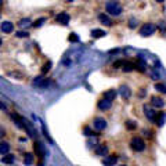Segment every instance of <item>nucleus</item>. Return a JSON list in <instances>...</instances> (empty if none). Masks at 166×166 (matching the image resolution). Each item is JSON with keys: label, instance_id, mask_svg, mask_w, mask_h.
<instances>
[{"label": "nucleus", "instance_id": "nucleus-19", "mask_svg": "<svg viewBox=\"0 0 166 166\" xmlns=\"http://www.w3.org/2000/svg\"><path fill=\"white\" fill-rule=\"evenodd\" d=\"M115 97H116V91H115V90H112V89H111V90H108V91H105V93H104V98L111 100V101H112V100L115 98Z\"/></svg>", "mask_w": 166, "mask_h": 166}, {"label": "nucleus", "instance_id": "nucleus-27", "mask_svg": "<svg viewBox=\"0 0 166 166\" xmlns=\"http://www.w3.org/2000/svg\"><path fill=\"white\" fill-rule=\"evenodd\" d=\"M126 127L129 130H134L136 129V122L134 121H127L126 122Z\"/></svg>", "mask_w": 166, "mask_h": 166}, {"label": "nucleus", "instance_id": "nucleus-3", "mask_svg": "<svg viewBox=\"0 0 166 166\" xmlns=\"http://www.w3.org/2000/svg\"><path fill=\"white\" fill-rule=\"evenodd\" d=\"M155 32H156V25L151 24V22L144 24L143 26L140 28V35L141 36H151V35H154Z\"/></svg>", "mask_w": 166, "mask_h": 166}, {"label": "nucleus", "instance_id": "nucleus-10", "mask_svg": "<svg viewBox=\"0 0 166 166\" xmlns=\"http://www.w3.org/2000/svg\"><path fill=\"white\" fill-rule=\"evenodd\" d=\"M151 105L154 108H162L165 105V101H163L160 97H151Z\"/></svg>", "mask_w": 166, "mask_h": 166}, {"label": "nucleus", "instance_id": "nucleus-17", "mask_svg": "<svg viewBox=\"0 0 166 166\" xmlns=\"http://www.w3.org/2000/svg\"><path fill=\"white\" fill-rule=\"evenodd\" d=\"M8 151H10V145H8V143H6V141L0 143V154H2V155H7Z\"/></svg>", "mask_w": 166, "mask_h": 166}, {"label": "nucleus", "instance_id": "nucleus-26", "mask_svg": "<svg viewBox=\"0 0 166 166\" xmlns=\"http://www.w3.org/2000/svg\"><path fill=\"white\" fill-rule=\"evenodd\" d=\"M50 68H51V61H47L43 65V68H42V72H43V73H47V72L50 71Z\"/></svg>", "mask_w": 166, "mask_h": 166}, {"label": "nucleus", "instance_id": "nucleus-24", "mask_svg": "<svg viewBox=\"0 0 166 166\" xmlns=\"http://www.w3.org/2000/svg\"><path fill=\"white\" fill-rule=\"evenodd\" d=\"M136 68H137L138 71L144 72V71H145V62H143V60H141V58H138V62L136 64Z\"/></svg>", "mask_w": 166, "mask_h": 166}, {"label": "nucleus", "instance_id": "nucleus-5", "mask_svg": "<svg viewBox=\"0 0 166 166\" xmlns=\"http://www.w3.org/2000/svg\"><path fill=\"white\" fill-rule=\"evenodd\" d=\"M69 19H71V17L66 13H58L57 15H55V21L60 22L61 25H66L69 22Z\"/></svg>", "mask_w": 166, "mask_h": 166}, {"label": "nucleus", "instance_id": "nucleus-15", "mask_svg": "<svg viewBox=\"0 0 166 166\" xmlns=\"http://www.w3.org/2000/svg\"><path fill=\"white\" fill-rule=\"evenodd\" d=\"M122 69H123L124 72H130V71H133V69H136V64L130 62V61H123V66H122Z\"/></svg>", "mask_w": 166, "mask_h": 166}, {"label": "nucleus", "instance_id": "nucleus-22", "mask_svg": "<svg viewBox=\"0 0 166 166\" xmlns=\"http://www.w3.org/2000/svg\"><path fill=\"white\" fill-rule=\"evenodd\" d=\"M18 25H19L21 28H26V26H30L32 24H30V19H29V18H22L21 21L18 22Z\"/></svg>", "mask_w": 166, "mask_h": 166}, {"label": "nucleus", "instance_id": "nucleus-1", "mask_svg": "<svg viewBox=\"0 0 166 166\" xmlns=\"http://www.w3.org/2000/svg\"><path fill=\"white\" fill-rule=\"evenodd\" d=\"M105 10L111 15H119L122 13V6L118 2H108L105 4Z\"/></svg>", "mask_w": 166, "mask_h": 166}, {"label": "nucleus", "instance_id": "nucleus-23", "mask_svg": "<svg viewBox=\"0 0 166 166\" xmlns=\"http://www.w3.org/2000/svg\"><path fill=\"white\" fill-rule=\"evenodd\" d=\"M2 162L3 163H10L11 165V163L14 162V156L13 155H4V156L2 158Z\"/></svg>", "mask_w": 166, "mask_h": 166}, {"label": "nucleus", "instance_id": "nucleus-4", "mask_svg": "<svg viewBox=\"0 0 166 166\" xmlns=\"http://www.w3.org/2000/svg\"><path fill=\"white\" fill-rule=\"evenodd\" d=\"M144 113H145V116L149 121L155 122V119H156V111H155L154 108L148 107V105H144Z\"/></svg>", "mask_w": 166, "mask_h": 166}, {"label": "nucleus", "instance_id": "nucleus-2", "mask_svg": "<svg viewBox=\"0 0 166 166\" xmlns=\"http://www.w3.org/2000/svg\"><path fill=\"white\" fill-rule=\"evenodd\" d=\"M130 147H132L133 151L141 152L145 149V143H144V140L140 137H133L132 141H130Z\"/></svg>", "mask_w": 166, "mask_h": 166}, {"label": "nucleus", "instance_id": "nucleus-29", "mask_svg": "<svg viewBox=\"0 0 166 166\" xmlns=\"http://www.w3.org/2000/svg\"><path fill=\"white\" fill-rule=\"evenodd\" d=\"M28 35H29V33L25 32V30H18V32H17V36H18V38H26Z\"/></svg>", "mask_w": 166, "mask_h": 166}, {"label": "nucleus", "instance_id": "nucleus-33", "mask_svg": "<svg viewBox=\"0 0 166 166\" xmlns=\"http://www.w3.org/2000/svg\"><path fill=\"white\" fill-rule=\"evenodd\" d=\"M122 166H126V165H122Z\"/></svg>", "mask_w": 166, "mask_h": 166}, {"label": "nucleus", "instance_id": "nucleus-28", "mask_svg": "<svg viewBox=\"0 0 166 166\" xmlns=\"http://www.w3.org/2000/svg\"><path fill=\"white\" fill-rule=\"evenodd\" d=\"M43 22H46V18H39L36 22H33V26L39 28V26H42V25H43Z\"/></svg>", "mask_w": 166, "mask_h": 166}, {"label": "nucleus", "instance_id": "nucleus-16", "mask_svg": "<svg viewBox=\"0 0 166 166\" xmlns=\"http://www.w3.org/2000/svg\"><path fill=\"white\" fill-rule=\"evenodd\" d=\"M33 148H35V154L38 155L39 158H43L44 152H43V148H42L40 143H35V144H33Z\"/></svg>", "mask_w": 166, "mask_h": 166}, {"label": "nucleus", "instance_id": "nucleus-11", "mask_svg": "<svg viewBox=\"0 0 166 166\" xmlns=\"http://www.w3.org/2000/svg\"><path fill=\"white\" fill-rule=\"evenodd\" d=\"M33 85L35 86H38V87H47L49 86V82H47L46 79H44L43 76H38L35 80H33Z\"/></svg>", "mask_w": 166, "mask_h": 166}, {"label": "nucleus", "instance_id": "nucleus-14", "mask_svg": "<svg viewBox=\"0 0 166 166\" xmlns=\"http://www.w3.org/2000/svg\"><path fill=\"white\" fill-rule=\"evenodd\" d=\"M96 154L100 155V156H105V155H108V147L105 145V144H100V145L97 147V149H96Z\"/></svg>", "mask_w": 166, "mask_h": 166}, {"label": "nucleus", "instance_id": "nucleus-7", "mask_svg": "<svg viewBox=\"0 0 166 166\" xmlns=\"http://www.w3.org/2000/svg\"><path fill=\"white\" fill-rule=\"evenodd\" d=\"M94 127H96V130H98V132H102V130L107 127V122H105V119L102 118H96L93 122Z\"/></svg>", "mask_w": 166, "mask_h": 166}, {"label": "nucleus", "instance_id": "nucleus-31", "mask_svg": "<svg viewBox=\"0 0 166 166\" xmlns=\"http://www.w3.org/2000/svg\"><path fill=\"white\" fill-rule=\"evenodd\" d=\"M83 132H85L86 136H93V132H91L90 127H85V129H83Z\"/></svg>", "mask_w": 166, "mask_h": 166}, {"label": "nucleus", "instance_id": "nucleus-8", "mask_svg": "<svg viewBox=\"0 0 166 166\" xmlns=\"http://www.w3.org/2000/svg\"><path fill=\"white\" fill-rule=\"evenodd\" d=\"M119 94L122 96V98L129 100L130 96H132V90H130L127 86H121V87H119Z\"/></svg>", "mask_w": 166, "mask_h": 166}, {"label": "nucleus", "instance_id": "nucleus-13", "mask_svg": "<svg viewBox=\"0 0 166 166\" xmlns=\"http://www.w3.org/2000/svg\"><path fill=\"white\" fill-rule=\"evenodd\" d=\"M98 21L101 22L102 25H105V26H111V24H112L111 18L107 15V14H100V15H98Z\"/></svg>", "mask_w": 166, "mask_h": 166}, {"label": "nucleus", "instance_id": "nucleus-30", "mask_svg": "<svg viewBox=\"0 0 166 166\" xmlns=\"http://www.w3.org/2000/svg\"><path fill=\"white\" fill-rule=\"evenodd\" d=\"M69 42H79V38H77V35H75V33H71V35H69Z\"/></svg>", "mask_w": 166, "mask_h": 166}, {"label": "nucleus", "instance_id": "nucleus-25", "mask_svg": "<svg viewBox=\"0 0 166 166\" xmlns=\"http://www.w3.org/2000/svg\"><path fill=\"white\" fill-rule=\"evenodd\" d=\"M155 89H156L159 93H166V85H163V83H156V85H155Z\"/></svg>", "mask_w": 166, "mask_h": 166}, {"label": "nucleus", "instance_id": "nucleus-9", "mask_svg": "<svg viewBox=\"0 0 166 166\" xmlns=\"http://www.w3.org/2000/svg\"><path fill=\"white\" fill-rule=\"evenodd\" d=\"M116 162H118V156H116V155H108V156L102 160L104 166H113V165H116Z\"/></svg>", "mask_w": 166, "mask_h": 166}, {"label": "nucleus", "instance_id": "nucleus-18", "mask_svg": "<svg viewBox=\"0 0 166 166\" xmlns=\"http://www.w3.org/2000/svg\"><path fill=\"white\" fill-rule=\"evenodd\" d=\"M105 35H107V33H105V30H102V29H93V30H91V36H93L94 39L104 38Z\"/></svg>", "mask_w": 166, "mask_h": 166}, {"label": "nucleus", "instance_id": "nucleus-32", "mask_svg": "<svg viewBox=\"0 0 166 166\" xmlns=\"http://www.w3.org/2000/svg\"><path fill=\"white\" fill-rule=\"evenodd\" d=\"M136 25H137V24H136V21H133V19H132V21H130V24H129V26L130 28H134Z\"/></svg>", "mask_w": 166, "mask_h": 166}, {"label": "nucleus", "instance_id": "nucleus-20", "mask_svg": "<svg viewBox=\"0 0 166 166\" xmlns=\"http://www.w3.org/2000/svg\"><path fill=\"white\" fill-rule=\"evenodd\" d=\"M24 163L26 166H29V165H32L33 163V154H25V158H24Z\"/></svg>", "mask_w": 166, "mask_h": 166}, {"label": "nucleus", "instance_id": "nucleus-6", "mask_svg": "<svg viewBox=\"0 0 166 166\" xmlns=\"http://www.w3.org/2000/svg\"><path fill=\"white\" fill-rule=\"evenodd\" d=\"M111 105H112V101H111V100H107V98H101V100H98V102H97V107H98L101 111L109 109Z\"/></svg>", "mask_w": 166, "mask_h": 166}, {"label": "nucleus", "instance_id": "nucleus-12", "mask_svg": "<svg viewBox=\"0 0 166 166\" xmlns=\"http://www.w3.org/2000/svg\"><path fill=\"white\" fill-rule=\"evenodd\" d=\"M13 29H14L13 22H10V21L2 22V32H4V33H11V32H13Z\"/></svg>", "mask_w": 166, "mask_h": 166}, {"label": "nucleus", "instance_id": "nucleus-21", "mask_svg": "<svg viewBox=\"0 0 166 166\" xmlns=\"http://www.w3.org/2000/svg\"><path fill=\"white\" fill-rule=\"evenodd\" d=\"M165 119H166V115H165V113H159V116L156 115V119H155V122H156L158 126H162V124L165 123Z\"/></svg>", "mask_w": 166, "mask_h": 166}]
</instances>
